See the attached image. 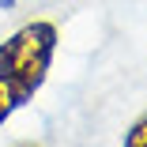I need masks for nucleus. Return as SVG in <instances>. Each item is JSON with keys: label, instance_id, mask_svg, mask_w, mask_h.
I'll return each mask as SVG.
<instances>
[{"label": "nucleus", "instance_id": "obj_1", "mask_svg": "<svg viewBox=\"0 0 147 147\" xmlns=\"http://www.w3.org/2000/svg\"><path fill=\"white\" fill-rule=\"evenodd\" d=\"M57 53V26L45 19H34L0 42V125L15 109L30 102L53 68Z\"/></svg>", "mask_w": 147, "mask_h": 147}, {"label": "nucleus", "instance_id": "obj_2", "mask_svg": "<svg viewBox=\"0 0 147 147\" xmlns=\"http://www.w3.org/2000/svg\"><path fill=\"white\" fill-rule=\"evenodd\" d=\"M121 147H147V113L125 132V143H121Z\"/></svg>", "mask_w": 147, "mask_h": 147}, {"label": "nucleus", "instance_id": "obj_3", "mask_svg": "<svg viewBox=\"0 0 147 147\" xmlns=\"http://www.w3.org/2000/svg\"><path fill=\"white\" fill-rule=\"evenodd\" d=\"M23 147H34V143H23Z\"/></svg>", "mask_w": 147, "mask_h": 147}]
</instances>
